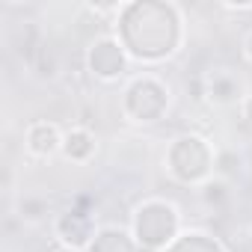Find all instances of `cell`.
I'll list each match as a JSON object with an SVG mask.
<instances>
[{
  "mask_svg": "<svg viewBox=\"0 0 252 252\" xmlns=\"http://www.w3.org/2000/svg\"><path fill=\"white\" fill-rule=\"evenodd\" d=\"M42 214H48V205H45V202H24V205H21V217L39 220Z\"/></svg>",
  "mask_w": 252,
  "mask_h": 252,
  "instance_id": "obj_7",
  "label": "cell"
},
{
  "mask_svg": "<svg viewBox=\"0 0 252 252\" xmlns=\"http://www.w3.org/2000/svg\"><path fill=\"white\" fill-rule=\"evenodd\" d=\"M125 65H128V57H125L122 45L116 39H98L89 51V68L95 77L101 80H119L125 74Z\"/></svg>",
  "mask_w": 252,
  "mask_h": 252,
  "instance_id": "obj_1",
  "label": "cell"
},
{
  "mask_svg": "<svg viewBox=\"0 0 252 252\" xmlns=\"http://www.w3.org/2000/svg\"><path fill=\"white\" fill-rule=\"evenodd\" d=\"M54 231H57L60 243H63L65 249H71V252H77V249L89 246V243H92V237H95V234H92L89 214H86V211H77V208H71L68 214H63V217L57 220Z\"/></svg>",
  "mask_w": 252,
  "mask_h": 252,
  "instance_id": "obj_2",
  "label": "cell"
},
{
  "mask_svg": "<svg viewBox=\"0 0 252 252\" xmlns=\"http://www.w3.org/2000/svg\"><path fill=\"white\" fill-rule=\"evenodd\" d=\"M95 152V137L89 134V128H83V125H77V128H71L65 137H63V155L74 163H83L89 160Z\"/></svg>",
  "mask_w": 252,
  "mask_h": 252,
  "instance_id": "obj_4",
  "label": "cell"
},
{
  "mask_svg": "<svg viewBox=\"0 0 252 252\" xmlns=\"http://www.w3.org/2000/svg\"><path fill=\"white\" fill-rule=\"evenodd\" d=\"M63 131L54 122H33L27 134H24V149L33 158H51L57 152H63Z\"/></svg>",
  "mask_w": 252,
  "mask_h": 252,
  "instance_id": "obj_3",
  "label": "cell"
},
{
  "mask_svg": "<svg viewBox=\"0 0 252 252\" xmlns=\"http://www.w3.org/2000/svg\"><path fill=\"white\" fill-rule=\"evenodd\" d=\"M202 199H205L208 205H220V202H225V199H228V184H225L222 178H211V181H205V184H202Z\"/></svg>",
  "mask_w": 252,
  "mask_h": 252,
  "instance_id": "obj_6",
  "label": "cell"
},
{
  "mask_svg": "<svg viewBox=\"0 0 252 252\" xmlns=\"http://www.w3.org/2000/svg\"><path fill=\"white\" fill-rule=\"evenodd\" d=\"M205 92L214 104H240L243 101V89H240V80L234 77H222V74H214V77H205Z\"/></svg>",
  "mask_w": 252,
  "mask_h": 252,
  "instance_id": "obj_5",
  "label": "cell"
},
{
  "mask_svg": "<svg viewBox=\"0 0 252 252\" xmlns=\"http://www.w3.org/2000/svg\"><path fill=\"white\" fill-rule=\"evenodd\" d=\"M240 116H243V119L252 125V95H246V98L240 101Z\"/></svg>",
  "mask_w": 252,
  "mask_h": 252,
  "instance_id": "obj_8",
  "label": "cell"
},
{
  "mask_svg": "<svg viewBox=\"0 0 252 252\" xmlns=\"http://www.w3.org/2000/svg\"><path fill=\"white\" fill-rule=\"evenodd\" d=\"M243 54H246V60L252 63V33L246 36V42H243Z\"/></svg>",
  "mask_w": 252,
  "mask_h": 252,
  "instance_id": "obj_9",
  "label": "cell"
}]
</instances>
